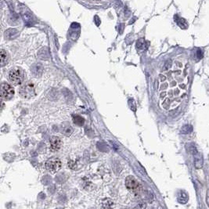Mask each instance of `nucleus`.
Here are the masks:
<instances>
[{"mask_svg":"<svg viewBox=\"0 0 209 209\" xmlns=\"http://www.w3.org/2000/svg\"><path fill=\"white\" fill-rule=\"evenodd\" d=\"M9 79L13 85H20L25 79L24 70L19 67H15V68L12 69L9 74Z\"/></svg>","mask_w":209,"mask_h":209,"instance_id":"nucleus-2","label":"nucleus"},{"mask_svg":"<svg viewBox=\"0 0 209 209\" xmlns=\"http://www.w3.org/2000/svg\"><path fill=\"white\" fill-rule=\"evenodd\" d=\"M195 168L197 169H201L203 167V160L201 157H195Z\"/></svg>","mask_w":209,"mask_h":209,"instance_id":"nucleus-10","label":"nucleus"},{"mask_svg":"<svg viewBox=\"0 0 209 209\" xmlns=\"http://www.w3.org/2000/svg\"><path fill=\"white\" fill-rule=\"evenodd\" d=\"M61 166H62L61 161L58 158H56V157L49 159L46 163V169L50 172H52V173L58 172L61 169Z\"/></svg>","mask_w":209,"mask_h":209,"instance_id":"nucleus-5","label":"nucleus"},{"mask_svg":"<svg viewBox=\"0 0 209 209\" xmlns=\"http://www.w3.org/2000/svg\"><path fill=\"white\" fill-rule=\"evenodd\" d=\"M190 67L187 59L179 57L171 61L159 75V105L165 111L178 107L187 95Z\"/></svg>","mask_w":209,"mask_h":209,"instance_id":"nucleus-1","label":"nucleus"},{"mask_svg":"<svg viewBox=\"0 0 209 209\" xmlns=\"http://www.w3.org/2000/svg\"><path fill=\"white\" fill-rule=\"evenodd\" d=\"M125 186L129 190L133 193H139L141 190V185L138 180L132 175H129L125 179Z\"/></svg>","mask_w":209,"mask_h":209,"instance_id":"nucleus-4","label":"nucleus"},{"mask_svg":"<svg viewBox=\"0 0 209 209\" xmlns=\"http://www.w3.org/2000/svg\"><path fill=\"white\" fill-rule=\"evenodd\" d=\"M19 94L23 98L29 100V99L33 98L35 96V89L34 85L31 82H27L20 86V88L18 90Z\"/></svg>","mask_w":209,"mask_h":209,"instance_id":"nucleus-3","label":"nucleus"},{"mask_svg":"<svg viewBox=\"0 0 209 209\" xmlns=\"http://www.w3.org/2000/svg\"><path fill=\"white\" fill-rule=\"evenodd\" d=\"M7 56H8L7 55V52L5 50H3V49H2V51H1V63H2V66L7 62V58H8Z\"/></svg>","mask_w":209,"mask_h":209,"instance_id":"nucleus-11","label":"nucleus"},{"mask_svg":"<svg viewBox=\"0 0 209 209\" xmlns=\"http://www.w3.org/2000/svg\"><path fill=\"white\" fill-rule=\"evenodd\" d=\"M49 143H50V150L52 151H57L61 147L62 140L57 136H52L49 140Z\"/></svg>","mask_w":209,"mask_h":209,"instance_id":"nucleus-7","label":"nucleus"},{"mask_svg":"<svg viewBox=\"0 0 209 209\" xmlns=\"http://www.w3.org/2000/svg\"><path fill=\"white\" fill-rule=\"evenodd\" d=\"M206 204H207V207H209V189H207V194H206Z\"/></svg>","mask_w":209,"mask_h":209,"instance_id":"nucleus-12","label":"nucleus"},{"mask_svg":"<svg viewBox=\"0 0 209 209\" xmlns=\"http://www.w3.org/2000/svg\"><path fill=\"white\" fill-rule=\"evenodd\" d=\"M14 95L13 86L8 83H2L1 86V97L6 100H10Z\"/></svg>","mask_w":209,"mask_h":209,"instance_id":"nucleus-6","label":"nucleus"},{"mask_svg":"<svg viewBox=\"0 0 209 209\" xmlns=\"http://www.w3.org/2000/svg\"><path fill=\"white\" fill-rule=\"evenodd\" d=\"M61 132H62L63 134H64L65 136H70V134H71L72 132H73V129H72V128L70 127V126L64 125L62 127V129H61Z\"/></svg>","mask_w":209,"mask_h":209,"instance_id":"nucleus-9","label":"nucleus"},{"mask_svg":"<svg viewBox=\"0 0 209 209\" xmlns=\"http://www.w3.org/2000/svg\"><path fill=\"white\" fill-rule=\"evenodd\" d=\"M73 121L75 125H77L79 126H82L85 123V120L82 117L79 116V115H74L73 116Z\"/></svg>","mask_w":209,"mask_h":209,"instance_id":"nucleus-8","label":"nucleus"}]
</instances>
